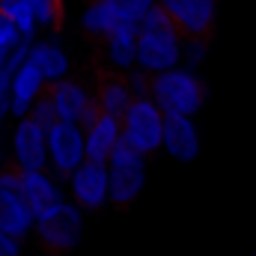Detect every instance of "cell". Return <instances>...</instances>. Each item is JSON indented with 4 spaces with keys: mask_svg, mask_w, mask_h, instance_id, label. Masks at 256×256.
Listing matches in <instances>:
<instances>
[{
    "mask_svg": "<svg viewBox=\"0 0 256 256\" xmlns=\"http://www.w3.org/2000/svg\"><path fill=\"white\" fill-rule=\"evenodd\" d=\"M176 66H182V33L176 30L164 6L155 3L137 21V68L158 74Z\"/></svg>",
    "mask_w": 256,
    "mask_h": 256,
    "instance_id": "6da1fadb",
    "label": "cell"
},
{
    "mask_svg": "<svg viewBox=\"0 0 256 256\" xmlns=\"http://www.w3.org/2000/svg\"><path fill=\"white\" fill-rule=\"evenodd\" d=\"M206 80L200 78V72H191L185 66L167 68L152 74V86H149V98L164 110V114H185L196 116L206 108Z\"/></svg>",
    "mask_w": 256,
    "mask_h": 256,
    "instance_id": "7a4b0ae2",
    "label": "cell"
},
{
    "mask_svg": "<svg viewBox=\"0 0 256 256\" xmlns=\"http://www.w3.org/2000/svg\"><path fill=\"white\" fill-rule=\"evenodd\" d=\"M33 232L48 254H68L84 238V208L63 200L60 206H54L36 218Z\"/></svg>",
    "mask_w": 256,
    "mask_h": 256,
    "instance_id": "3957f363",
    "label": "cell"
},
{
    "mask_svg": "<svg viewBox=\"0 0 256 256\" xmlns=\"http://www.w3.org/2000/svg\"><path fill=\"white\" fill-rule=\"evenodd\" d=\"M146 158L149 155H143L140 149H134V146H128L126 140H120V146L108 158L110 206L126 208V206L140 200V194L146 188Z\"/></svg>",
    "mask_w": 256,
    "mask_h": 256,
    "instance_id": "277c9868",
    "label": "cell"
},
{
    "mask_svg": "<svg viewBox=\"0 0 256 256\" xmlns=\"http://www.w3.org/2000/svg\"><path fill=\"white\" fill-rule=\"evenodd\" d=\"M122 122V140L128 146L140 149L143 155L161 152V137H164V110L149 98H134L128 110L120 116Z\"/></svg>",
    "mask_w": 256,
    "mask_h": 256,
    "instance_id": "5b68a950",
    "label": "cell"
},
{
    "mask_svg": "<svg viewBox=\"0 0 256 256\" xmlns=\"http://www.w3.org/2000/svg\"><path fill=\"white\" fill-rule=\"evenodd\" d=\"M68 196L74 206H80L84 212H102L104 206H110V176H108V164L102 161H84L80 167H74L66 176Z\"/></svg>",
    "mask_w": 256,
    "mask_h": 256,
    "instance_id": "8992f818",
    "label": "cell"
},
{
    "mask_svg": "<svg viewBox=\"0 0 256 256\" xmlns=\"http://www.w3.org/2000/svg\"><path fill=\"white\" fill-rule=\"evenodd\" d=\"M86 161V143H84V126L57 120L48 128V170L66 179L74 167Z\"/></svg>",
    "mask_w": 256,
    "mask_h": 256,
    "instance_id": "52a82bcc",
    "label": "cell"
},
{
    "mask_svg": "<svg viewBox=\"0 0 256 256\" xmlns=\"http://www.w3.org/2000/svg\"><path fill=\"white\" fill-rule=\"evenodd\" d=\"M48 96L54 102V110H57V120L66 122H80V126H90L102 110H98V102H96V92L80 84V80H72V78H60L54 84H48Z\"/></svg>",
    "mask_w": 256,
    "mask_h": 256,
    "instance_id": "ba28073f",
    "label": "cell"
},
{
    "mask_svg": "<svg viewBox=\"0 0 256 256\" xmlns=\"http://www.w3.org/2000/svg\"><path fill=\"white\" fill-rule=\"evenodd\" d=\"M12 164L18 170H45L48 167V131L30 116H21L12 131Z\"/></svg>",
    "mask_w": 256,
    "mask_h": 256,
    "instance_id": "9c48e42d",
    "label": "cell"
},
{
    "mask_svg": "<svg viewBox=\"0 0 256 256\" xmlns=\"http://www.w3.org/2000/svg\"><path fill=\"white\" fill-rule=\"evenodd\" d=\"M182 36H212L218 21V0H158Z\"/></svg>",
    "mask_w": 256,
    "mask_h": 256,
    "instance_id": "30bf717a",
    "label": "cell"
},
{
    "mask_svg": "<svg viewBox=\"0 0 256 256\" xmlns=\"http://www.w3.org/2000/svg\"><path fill=\"white\" fill-rule=\"evenodd\" d=\"M161 149L179 161V164H191L200 158V128L194 122V116L185 114H164V137H161Z\"/></svg>",
    "mask_w": 256,
    "mask_h": 256,
    "instance_id": "8fae6325",
    "label": "cell"
},
{
    "mask_svg": "<svg viewBox=\"0 0 256 256\" xmlns=\"http://www.w3.org/2000/svg\"><path fill=\"white\" fill-rule=\"evenodd\" d=\"M21 196L27 200V206L33 208V214H45L48 208L60 206L66 196L63 179L57 173H51L48 167L45 170H21Z\"/></svg>",
    "mask_w": 256,
    "mask_h": 256,
    "instance_id": "7c38bea8",
    "label": "cell"
},
{
    "mask_svg": "<svg viewBox=\"0 0 256 256\" xmlns=\"http://www.w3.org/2000/svg\"><path fill=\"white\" fill-rule=\"evenodd\" d=\"M45 90H48L45 74L30 63V60H24V63L12 72V80H9V116H15V120L27 116L30 108H33V102Z\"/></svg>",
    "mask_w": 256,
    "mask_h": 256,
    "instance_id": "4fadbf2b",
    "label": "cell"
},
{
    "mask_svg": "<svg viewBox=\"0 0 256 256\" xmlns=\"http://www.w3.org/2000/svg\"><path fill=\"white\" fill-rule=\"evenodd\" d=\"M102 60L108 72L128 74L137 66V24L122 21L104 42H102Z\"/></svg>",
    "mask_w": 256,
    "mask_h": 256,
    "instance_id": "5bb4252c",
    "label": "cell"
},
{
    "mask_svg": "<svg viewBox=\"0 0 256 256\" xmlns=\"http://www.w3.org/2000/svg\"><path fill=\"white\" fill-rule=\"evenodd\" d=\"M122 140V122L120 116L110 114H98L90 126H84V143H86V158L90 161H102L108 164V158L114 155V149Z\"/></svg>",
    "mask_w": 256,
    "mask_h": 256,
    "instance_id": "9a60e30c",
    "label": "cell"
},
{
    "mask_svg": "<svg viewBox=\"0 0 256 256\" xmlns=\"http://www.w3.org/2000/svg\"><path fill=\"white\" fill-rule=\"evenodd\" d=\"M33 224H36V214L27 206V200L21 196V191H3L0 188V230L24 242L33 232Z\"/></svg>",
    "mask_w": 256,
    "mask_h": 256,
    "instance_id": "2e32d148",
    "label": "cell"
},
{
    "mask_svg": "<svg viewBox=\"0 0 256 256\" xmlns=\"http://www.w3.org/2000/svg\"><path fill=\"white\" fill-rule=\"evenodd\" d=\"M96 102H98V110L102 114H110V116H122L128 110V104L134 102V92L128 86V78L120 72H104L96 84Z\"/></svg>",
    "mask_w": 256,
    "mask_h": 256,
    "instance_id": "e0dca14e",
    "label": "cell"
},
{
    "mask_svg": "<svg viewBox=\"0 0 256 256\" xmlns=\"http://www.w3.org/2000/svg\"><path fill=\"white\" fill-rule=\"evenodd\" d=\"M27 60L36 66L48 84L60 80V78H68V68H72V60L63 51V45L57 39H39V42H30V51H27Z\"/></svg>",
    "mask_w": 256,
    "mask_h": 256,
    "instance_id": "ac0fdd59",
    "label": "cell"
},
{
    "mask_svg": "<svg viewBox=\"0 0 256 256\" xmlns=\"http://www.w3.org/2000/svg\"><path fill=\"white\" fill-rule=\"evenodd\" d=\"M120 24H122V21H120V15L114 12L110 0H90L86 9H84V15H80V30H84L90 39H96V42H104Z\"/></svg>",
    "mask_w": 256,
    "mask_h": 256,
    "instance_id": "d6986e66",
    "label": "cell"
},
{
    "mask_svg": "<svg viewBox=\"0 0 256 256\" xmlns=\"http://www.w3.org/2000/svg\"><path fill=\"white\" fill-rule=\"evenodd\" d=\"M0 15H6V18H9V21L21 30V36L33 42V33H36V18H33V12H30L27 0H0Z\"/></svg>",
    "mask_w": 256,
    "mask_h": 256,
    "instance_id": "ffe728a7",
    "label": "cell"
},
{
    "mask_svg": "<svg viewBox=\"0 0 256 256\" xmlns=\"http://www.w3.org/2000/svg\"><path fill=\"white\" fill-rule=\"evenodd\" d=\"M33 18H36V27H45V30H57L60 21H63V3L60 0H27Z\"/></svg>",
    "mask_w": 256,
    "mask_h": 256,
    "instance_id": "44dd1931",
    "label": "cell"
},
{
    "mask_svg": "<svg viewBox=\"0 0 256 256\" xmlns=\"http://www.w3.org/2000/svg\"><path fill=\"white\" fill-rule=\"evenodd\" d=\"M208 57V36H182V66L200 72Z\"/></svg>",
    "mask_w": 256,
    "mask_h": 256,
    "instance_id": "7402d4cb",
    "label": "cell"
},
{
    "mask_svg": "<svg viewBox=\"0 0 256 256\" xmlns=\"http://www.w3.org/2000/svg\"><path fill=\"white\" fill-rule=\"evenodd\" d=\"M158 0H110L114 12L120 15V21H128V24H137Z\"/></svg>",
    "mask_w": 256,
    "mask_h": 256,
    "instance_id": "603a6c76",
    "label": "cell"
},
{
    "mask_svg": "<svg viewBox=\"0 0 256 256\" xmlns=\"http://www.w3.org/2000/svg\"><path fill=\"white\" fill-rule=\"evenodd\" d=\"M27 116H30L36 126H42L45 131H48V128L57 122V110H54V102H51L48 90H45V92H42V96L33 102V108H30V114H27Z\"/></svg>",
    "mask_w": 256,
    "mask_h": 256,
    "instance_id": "cb8c5ba5",
    "label": "cell"
},
{
    "mask_svg": "<svg viewBox=\"0 0 256 256\" xmlns=\"http://www.w3.org/2000/svg\"><path fill=\"white\" fill-rule=\"evenodd\" d=\"M24 42V36H21V30L6 18V15H0V51H12V48H18ZM30 42V39H27Z\"/></svg>",
    "mask_w": 256,
    "mask_h": 256,
    "instance_id": "d4e9b609",
    "label": "cell"
},
{
    "mask_svg": "<svg viewBox=\"0 0 256 256\" xmlns=\"http://www.w3.org/2000/svg\"><path fill=\"white\" fill-rule=\"evenodd\" d=\"M126 78H128V86H131L134 98H143V96H149V86H152V74H146V72H140V68L134 66V68L128 72Z\"/></svg>",
    "mask_w": 256,
    "mask_h": 256,
    "instance_id": "484cf974",
    "label": "cell"
},
{
    "mask_svg": "<svg viewBox=\"0 0 256 256\" xmlns=\"http://www.w3.org/2000/svg\"><path fill=\"white\" fill-rule=\"evenodd\" d=\"M0 188L3 191H21V170L15 164H9V167L0 170Z\"/></svg>",
    "mask_w": 256,
    "mask_h": 256,
    "instance_id": "4316f807",
    "label": "cell"
},
{
    "mask_svg": "<svg viewBox=\"0 0 256 256\" xmlns=\"http://www.w3.org/2000/svg\"><path fill=\"white\" fill-rule=\"evenodd\" d=\"M0 256H21V238L0 230Z\"/></svg>",
    "mask_w": 256,
    "mask_h": 256,
    "instance_id": "83f0119b",
    "label": "cell"
},
{
    "mask_svg": "<svg viewBox=\"0 0 256 256\" xmlns=\"http://www.w3.org/2000/svg\"><path fill=\"white\" fill-rule=\"evenodd\" d=\"M6 57H9V51H0V72H3V66H6Z\"/></svg>",
    "mask_w": 256,
    "mask_h": 256,
    "instance_id": "f1b7e54d",
    "label": "cell"
},
{
    "mask_svg": "<svg viewBox=\"0 0 256 256\" xmlns=\"http://www.w3.org/2000/svg\"><path fill=\"white\" fill-rule=\"evenodd\" d=\"M250 256H256V250H254V254H250Z\"/></svg>",
    "mask_w": 256,
    "mask_h": 256,
    "instance_id": "f546056e",
    "label": "cell"
}]
</instances>
